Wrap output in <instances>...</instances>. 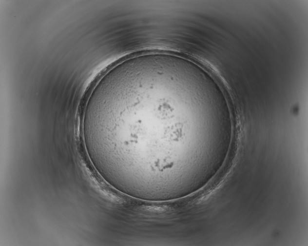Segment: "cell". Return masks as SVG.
<instances>
[{
	"label": "cell",
	"mask_w": 308,
	"mask_h": 246,
	"mask_svg": "<svg viewBox=\"0 0 308 246\" xmlns=\"http://www.w3.org/2000/svg\"><path fill=\"white\" fill-rule=\"evenodd\" d=\"M196 76L150 60L119 67L100 82L83 127L115 187L162 196L193 183L200 142L222 135L227 124L222 110H202Z\"/></svg>",
	"instance_id": "obj_1"
}]
</instances>
